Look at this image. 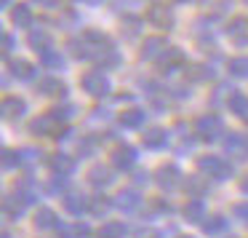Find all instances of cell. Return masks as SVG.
I'll list each match as a JSON object with an SVG mask.
<instances>
[{
  "label": "cell",
  "mask_w": 248,
  "mask_h": 238,
  "mask_svg": "<svg viewBox=\"0 0 248 238\" xmlns=\"http://www.w3.org/2000/svg\"><path fill=\"white\" fill-rule=\"evenodd\" d=\"M72 54L80 56V59H96V62H104L107 56L109 62H118L112 54V40L107 38L104 33H96V30H86L80 40H72Z\"/></svg>",
  "instance_id": "6da1fadb"
},
{
  "label": "cell",
  "mask_w": 248,
  "mask_h": 238,
  "mask_svg": "<svg viewBox=\"0 0 248 238\" xmlns=\"http://www.w3.org/2000/svg\"><path fill=\"white\" fill-rule=\"evenodd\" d=\"M67 110H51V113L40 115L30 123V131L40 136H62L64 134V120H67Z\"/></svg>",
  "instance_id": "7a4b0ae2"
},
{
  "label": "cell",
  "mask_w": 248,
  "mask_h": 238,
  "mask_svg": "<svg viewBox=\"0 0 248 238\" xmlns=\"http://www.w3.org/2000/svg\"><path fill=\"white\" fill-rule=\"evenodd\" d=\"M195 134H198L200 139H205V142H214V139H219V136L224 134V123H221V118L214 115V113L200 115V118L195 120Z\"/></svg>",
  "instance_id": "3957f363"
},
{
  "label": "cell",
  "mask_w": 248,
  "mask_h": 238,
  "mask_svg": "<svg viewBox=\"0 0 248 238\" xmlns=\"http://www.w3.org/2000/svg\"><path fill=\"white\" fill-rule=\"evenodd\" d=\"M83 91L91 94V97H107L112 91V83H109V78L102 70H91L83 75Z\"/></svg>",
  "instance_id": "277c9868"
},
{
  "label": "cell",
  "mask_w": 248,
  "mask_h": 238,
  "mask_svg": "<svg viewBox=\"0 0 248 238\" xmlns=\"http://www.w3.org/2000/svg\"><path fill=\"white\" fill-rule=\"evenodd\" d=\"M198 169L203 174H208L211 179H230L232 177V166L230 163H224L221 158H216V155H208V158H200L198 161Z\"/></svg>",
  "instance_id": "5b68a950"
},
{
  "label": "cell",
  "mask_w": 248,
  "mask_h": 238,
  "mask_svg": "<svg viewBox=\"0 0 248 238\" xmlns=\"http://www.w3.org/2000/svg\"><path fill=\"white\" fill-rule=\"evenodd\" d=\"M32 201H35L32 193H27V190H16V193H11V195L3 198V209H6L8 217H22L24 209H27Z\"/></svg>",
  "instance_id": "8992f818"
},
{
  "label": "cell",
  "mask_w": 248,
  "mask_h": 238,
  "mask_svg": "<svg viewBox=\"0 0 248 238\" xmlns=\"http://www.w3.org/2000/svg\"><path fill=\"white\" fill-rule=\"evenodd\" d=\"M147 22H150L152 27H157V30H171L173 22H176V17H173L171 6L155 3V6H150V11H147Z\"/></svg>",
  "instance_id": "52a82bcc"
},
{
  "label": "cell",
  "mask_w": 248,
  "mask_h": 238,
  "mask_svg": "<svg viewBox=\"0 0 248 238\" xmlns=\"http://www.w3.org/2000/svg\"><path fill=\"white\" fill-rule=\"evenodd\" d=\"M155 182L160 185L163 190H173V187H179V182H182V171H179L176 166H160L155 171Z\"/></svg>",
  "instance_id": "ba28073f"
},
{
  "label": "cell",
  "mask_w": 248,
  "mask_h": 238,
  "mask_svg": "<svg viewBox=\"0 0 248 238\" xmlns=\"http://www.w3.org/2000/svg\"><path fill=\"white\" fill-rule=\"evenodd\" d=\"M168 49H171V46H168L166 38H160V35L144 38V43H141V59H160Z\"/></svg>",
  "instance_id": "9c48e42d"
},
{
  "label": "cell",
  "mask_w": 248,
  "mask_h": 238,
  "mask_svg": "<svg viewBox=\"0 0 248 238\" xmlns=\"http://www.w3.org/2000/svg\"><path fill=\"white\" fill-rule=\"evenodd\" d=\"M227 35L232 43L237 46H248V17H235L227 24Z\"/></svg>",
  "instance_id": "30bf717a"
},
{
  "label": "cell",
  "mask_w": 248,
  "mask_h": 238,
  "mask_svg": "<svg viewBox=\"0 0 248 238\" xmlns=\"http://www.w3.org/2000/svg\"><path fill=\"white\" fill-rule=\"evenodd\" d=\"M48 166L56 177H70V174L75 171V161H72L67 153H54V155L48 158Z\"/></svg>",
  "instance_id": "8fae6325"
},
{
  "label": "cell",
  "mask_w": 248,
  "mask_h": 238,
  "mask_svg": "<svg viewBox=\"0 0 248 238\" xmlns=\"http://www.w3.org/2000/svg\"><path fill=\"white\" fill-rule=\"evenodd\" d=\"M0 113H3V118H8V120L22 118V115L27 113V104H24L22 97H6L3 104H0Z\"/></svg>",
  "instance_id": "7c38bea8"
},
{
  "label": "cell",
  "mask_w": 248,
  "mask_h": 238,
  "mask_svg": "<svg viewBox=\"0 0 248 238\" xmlns=\"http://www.w3.org/2000/svg\"><path fill=\"white\" fill-rule=\"evenodd\" d=\"M136 163V150L131 145H120L112 150V166L115 169H131Z\"/></svg>",
  "instance_id": "4fadbf2b"
},
{
  "label": "cell",
  "mask_w": 248,
  "mask_h": 238,
  "mask_svg": "<svg viewBox=\"0 0 248 238\" xmlns=\"http://www.w3.org/2000/svg\"><path fill=\"white\" fill-rule=\"evenodd\" d=\"M224 150H227V155H232V158H246L248 155V142H246V136L243 134H230L224 139Z\"/></svg>",
  "instance_id": "5bb4252c"
},
{
  "label": "cell",
  "mask_w": 248,
  "mask_h": 238,
  "mask_svg": "<svg viewBox=\"0 0 248 238\" xmlns=\"http://www.w3.org/2000/svg\"><path fill=\"white\" fill-rule=\"evenodd\" d=\"M184 67V54L179 49H168L166 54L160 56V72H173Z\"/></svg>",
  "instance_id": "9a60e30c"
},
{
  "label": "cell",
  "mask_w": 248,
  "mask_h": 238,
  "mask_svg": "<svg viewBox=\"0 0 248 238\" xmlns=\"http://www.w3.org/2000/svg\"><path fill=\"white\" fill-rule=\"evenodd\" d=\"M11 22H14V27H32V11H30V6L16 3L11 8Z\"/></svg>",
  "instance_id": "2e32d148"
},
{
  "label": "cell",
  "mask_w": 248,
  "mask_h": 238,
  "mask_svg": "<svg viewBox=\"0 0 248 238\" xmlns=\"http://www.w3.org/2000/svg\"><path fill=\"white\" fill-rule=\"evenodd\" d=\"M139 204H141V198H139L136 190H123V193L115 198V206L123 209V211H136V209H139Z\"/></svg>",
  "instance_id": "e0dca14e"
},
{
  "label": "cell",
  "mask_w": 248,
  "mask_h": 238,
  "mask_svg": "<svg viewBox=\"0 0 248 238\" xmlns=\"http://www.w3.org/2000/svg\"><path fill=\"white\" fill-rule=\"evenodd\" d=\"M8 67H11V72L19 78V81H32L35 72H38V70H35V65H32V62H27V59H14Z\"/></svg>",
  "instance_id": "ac0fdd59"
},
{
  "label": "cell",
  "mask_w": 248,
  "mask_h": 238,
  "mask_svg": "<svg viewBox=\"0 0 248 238\" xmlns=\"http://www.w3.org/2000/svg\"><path fill=\"white\" fill-rule=\"evenodd\" d=\"M168 139L166 129H147L144 134H141V142H144V147H150V150H157V147H163Z\"/></svg>",
  "instance_id": "d6986e66"
},
{
  "label": "cell",
  "mask_w": 248,
  "mask_h": 238,
  "mask_svg": "<svg viewBox=\"0 0 248 238\" xmlns=\"http://www.w3.org/2000/svg\"><path fill=\"white\" fill-rule=\"evenodd\" d=\"M38 91L43 94V97H62L67 88H64V83H62L59 78H43V81L38 83Z\"/></svg>",
  "instance_id": "ffe728a7"
},
{
  "label": "cell",
  "mask_w": 248,
  "mask_h": 238,
  "mask_svg": "<svg viewBox=\"0 0 248 238\" xmlns=\"http://www.w3.org/2000/svg\"><path fill=\"white\" fill-rule=\"evenodd\" d=\"M64 209L70 211L72 217H80L83 211H88V198L86 195H78V193H70L64 198Z\"/></svg>",
  "instance_id": "44dd1931"
},
{
  "label": "cell",
  "mask_w": 248,
  "mask_h": 238,
  "mask_svg": "<svg viewBox=\"0 0 248 238\" xmlns=\"http://www.w3.org/2000/svg\"><path fill=\"white\" fill-rule=\"evenodd\" d=\"M35 227L38 230H51V227H59V220H56V214L51 209H38L35 211Z\"/></svg>",
  "instance_id": "7402d4cb"
},
{
  "label": "cell",
  "mask_w": 248,
  "mask_h": 238,
  "mask_svg": "<svg viewBox=\"0 0 248 238\" xmlns=\"http://www.w3.org/2000/svg\"><path fill=\"white\" fill-rule=\"evenodd\" d=\"M30 46H32L35 51H46V49H51V35H48V30H43V27H38V30H30Z\"/></svg>",
  "instance_id": "603a6c76"
},
{
  "label": "cell",
  "mask_w": 248,
  "mask_h": 238,
  "mask_svg": "<svg viewBox=\"0 0 248 238\" xmlns=\"http://www.w3.org/2000/svg\"><path fill=\"white\" fill-rule=\"evenodd\" d=\"M40 65H43L46 70H62V67H64V56L54 49H46V51H40Z\"/></svg>",
  "instance_id": "cb8c5ba5"
},
{
  "label": "cell",
  "mask_w": 248,
  "mask_h": 238,
  "mask_svg": "<svg viewBox=\"0 0 248 238\" xmlns=\"http://www.w3.org/2000/svg\"><path fill=\"white\" fill-rule=\"evenodd\" d=\"M144 118H147V113H144V110L131 107V110H125V113L120 115V123H123L125 129H139V126L144 123Z\"/></svg>",
  "instance_id": "d4e9b609"
},
{
  "label": "cell",
  "mask_w": 248,
  "mask_h": 238,
  "mask_svg": "<svg viewBox=\"0 0 248 238\" xmlns=\"http://www.w3.org/2000/svg\"><path fill=\"white\" fill-rule=\"evenodd\" d=\"M109 209H112V201L107 195H93V198H88V211L93 217H104Z\"/></svg>",
  "instance_id": "484cf974"
},
{
  "label": "cell",
  "mask_w": 248,
  "mask_h": 238,
  "mask_svg": "<svg viewBox=\"0 0 248 238\" xmlns=\"http://www.w3.org/2000/svg\"><path fill=\"white\" fill-rule=\"evenodd\" d=\"M88 179H91V185H96V187H107V185L112 182V171H109L107 166H93L91 171H88Z\"/></svg>",
  "instance_id": "4316f807"
},
{
  "label": "cell",
  "mask_w": 248,
  "mask_h": 238,
  "mask_svg": "<svg viewBox=\"0 0 248 238\" xmlns=\"http://www.w3.org/2000/svg\"><path fill=\"white\" fill-rule=\"evenodd\" d=\"M184 217H187V222H203L205 220V206L200 198L189 201L187 206H184Z\"/></svg>",
  "instance_id": "83f0119b"
},
{
  "label": "cell",
  "mask_w": 248,
  "mask_h": 238,
  "mask_svg": "<svg viewBox=\"0 0 248 238\" xmlns=\"http://www.w3.org/2000/svg\"><path fill=\"white\" fill-rule=\"evenodd\" d=\"M230 110H232V113H235L240 120H248V97H246V94H232Z\"/></svg>",
  "instance_id": "f1b7e54d"
},
{
  "label": "cell",
  "mask_w": 248,
  "mask_h": 238,
  "mask_svg": "<svg viewBox=\"0 0 248 238\" xmlns=\"http://www.w3.org/2000/svg\"><path fill=\"white\" fill-rule=\"evenodd\" d=\"M184 75L189 78V81H211V78H214V70H211V67H205V65H192V67H187V70H184Z\"/></svg>",
  "instance_id": "f546056e"
},
{
  "label": "cell",
  "mask_w": 248,
  "mask_h": 238,
  "mask_svg": "<svg viewBox=\"0 0 248 238\" xmlns=\"http://www.w3.org/2000/svg\"><path fill=\"white\" fill-rule=\"evenodd\" d=\"M99 238H125V225L123 222H107L99 230Z\"/></svg>",
  "instance_id": "4dcf8cb0"
},
{
  "label": "cell",
  "mask_w": 248,
  "mask_h": 238,
  "mask_svg": "<svg viewBox=\"0 0 248 238\" xmlns=\"http://www.w3.org/2000/svg\"><path fill=\"white\" fill-rule=\"evenodd\" d=\"M230 75L248 78V56H235V59H230Z\"/></svg>",
  "instance_id": "1f68e13d"
},
{
  "label": "cell",
  "mask_w": 248,
  "mask_h": 238,
  "mask_svg": "<svg viewBox=\"0 0 248 238\" xmlns=\"http://www.w3.org/2000/svg\"><path fill=\"white\" fill-rule=\"evenodd\" d=\"M224 227H227V220H224V217H219V214L205 217V222H203V230L211 233V236H214V233H221Z\"/></svg>",
  "instance_id": "d6a6232c"
},
{
  "label": "cell",
  "mask_w": 248,
  "mask_h": 238,
  "mask_svg": "<svg viewBox=\"0 0 248 238\" xmlns=\"http://www.w3.org/2000/svg\"><path fill=\"white\" fill-rule=\"evenodd\" d=\"M19 163H22V155H19V153L3 150V166L6 169H14V166H19Z\"/></svg>",
  "instance_id": "836d02e7"
},
{
  "label": "cell",
  "mask_w": 248,
  "mask_h": 238,
  "mask_svg": "<svg viewBox=\"0 0 248 238\" xmlns=\"http://www.w3.org/2000/svg\"><path fill=\"white\" fill-rule=\"evenodd\" d=\"M123 24H125V35H128V38H134L136 33H139V19H134V17H128V19H123Z\"/></svg>",
  "instance_id": "e575fe53"
},
{
  "label": "cell",
  "mask_w": 248,
  "mask_h": 238,
  "mask_svg": "<svg viewBox=\"0 0 248 238\" xmlns=\"http://www.w3.org/2000/svg\"><path fill=\"white\" fill-rule=\"evenodd\" d=\"M19 155H22V163H35L40 153L32 150V147H24V150H19Z\"/></svg>",
  "instance_id": "d590c367"
},
{
  "label": "cell",
  "mask_w": 248,
  "mask_h": 238,
  "mask_svg": "<svg viewBox=\"0 0 248 238\" xmlns=\"http://www.w3.org/2000/svg\"><path fill=\"white\" fill-rule=\"evenodd\" d=\"M187 187H189V190H192V193H195V195H198V193H203V190H205V185H203V179H198V177H192V179H187Z\"/></svg>",
  "instance_id": "8d00e7d4"
},
{
  "label": "cell",
  "mask_w": 248,
  "mask_h": 238,
  "mask_svg": "<svg viewBox=\"0 0 248 238\" xmlns=\"http://www.w3.org/2000/svg\"><path fill=\"white\" fill-rule=\"evenodd\" d=\"M235 217L243 220V222H248V204H237L235 206Z\"/></svg>",
  "instance_id": "74e56055"
},
{
  "label": "cell",
  "mask_w": 248,
  "mask_h": 238,
  "mask_svg": "<svg viewBox=\"0 0 248 238\" xmlns=\"http://www.w3.org/2000/svg\"><path fill=\"white\" fill-rule=\"evenodd\" d=\"M48 190H51V193H59V190H64V177H56L54 182L48 185Z\"/></svg>",
  "instance_id": "f35d334b"
},
{
  "label": "cell",
  "mask_w": 248,
  "mask_h": 238,
  "mask_svg": "<svg viewBox=\"0 0 248 238\" xmlns=\"http://www.w3.org/2000/svg\"><path fill=\"white\" fill-rule=\"evenodd\" d=\"M11 49H14V38L11 35H3V54H8Z\"/></svg>",
  "instance_id": "ab89813d"
},
{
  "label": "cell",
  "mask_w": 248,
  "mask_h": 238,
  "mask_svg": "<svg viewBox=\"0 0 248 238\" xmlns=\"http://www.w3.org/2000/svg\"><path fill=\"white\" fill-rule=\"evenodd\" d=\"M88 233H91V230H88V225H75V238H86Z\"/></svg>",
  "instance_id": "60d3db41"
},
{
  "label": "cell",
  "mask_w": 248,
  "mask_h": 238,
  "mask_svg": "<svg viewBox=\"0 0 248 238\" xmlns=\"http://www.w3.org/2000/svg\"><path fill=\"white\" fill-rule=\"evenodd\" d=\"M147 179H150V174H147V171H136V182H139V185L141 182L147 185Z\"/></svg>",
  "instance_id": "b9f144b4"
},
{
  "label": "cell",
  "mask_w": 248,
  "mask_h": 238,
  "mask_svg": "<svg viewBox=\"0 0 248 238\" xmlns=\"http://www.w3.org/2000/svg\"><path fill=\"white\" fill-rule=\"evenodd\" d=\"M240 190H243V193H248V177H243V182H240Z\"/></svg>",
  "instance_id": "7bdbcfd3"
},
{
  "label": "cell",
  "mask_w": 248,
  "mask_h": 238,
  "mask_svg": "<svg viewBox=\"0 0 248 238\" xmlns=\"http://www.w3.org/2000/svg\"><path fill=\"white\" fill-rule=\"evenodd\" d=\"M83 3H88V6H99L102 0H83Z\"/></svg>",
  "instance_id": "ee69618b"
},
{
  "label": "cell",
  "mask_w": 248,
  "mask_h": 238,
  "mask_svg": "<svg viewBox=\"0 0 248 238\" xmlns=\"http://www.w3.org/2000/svg\"><path fill=\"white\" fill-rule=\"evenodd\" d=\"M35 3H40V6H51L54 0H35Z\"/></svg>",
  "instance_id": "f6af8a7d"
},
{
  "label": "cell",
  "mask_w": 248,
  "mask_h": 238,
  "mask_svg": "<svg viewBox=\"0 0 248 238\" xmlns=\"http://www.w3.org/2000/svg\"><path fill=\"white\" fill-rule=\"evenodd\" d=\"M246 3H248V0H246Z\"/></svg>",
  "instance_id": "bcb514c9"
},
{
  "label": "cell",
  "mask_w": 248,
  "mask_h": 238,
  "mask_svg": "<svg viewBox=\"0 0 248 238\" xmlns=\"http://www.w3.org/2000/svg\"><path fill=\"white\" fill-rule=\"evenodd\" d=\"M187 238H189V236H187Z\"/></svg>",
  "instance_id": "7dc6e473"
}]
</instances>
